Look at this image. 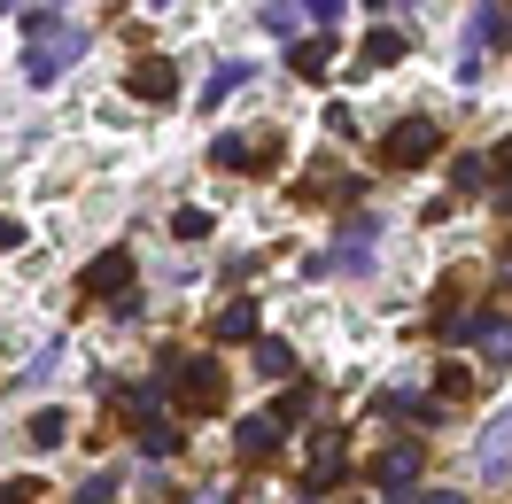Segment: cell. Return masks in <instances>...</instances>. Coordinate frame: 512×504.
<instances>
[{"instance_id":"obj_1","label":"cell","mask_w":512,"mask_h":504,"mask_svg":"<svg viewBox=\"0 0 512 504\" xmlns=\"http://www.w3.org/2000/svg\"><path fill=\"white\" fill-rule=\"evenodd\" d=\"M78 55H86V32L70 24V32H55L47 47H32V55H24V86H47V78H63Z\"/></svg>"},{"instance_id":"obj_2","label":"cell","mask_w":512,"mask_h":504,"mask_svg":"<svg viewBox=\"0 0 512 504\" xmlns=\"http://www.w3.org/2000/svg\"><path fill=\"white\" fill-rule=\"evenodd\" d=\"M381 148H388V163H396V171H412V163L435 156V125H427V117H404V125L388 132Z\"/></svg>"},{"instance_id":"obj_3","label":"cell","mask_w":512,"mask_h":504,"mask_svg":"<svg viewBox=\"0 0 512 504\" xmlns=\"http://www.w3.org/2000/svg\"><path fill=\"white\" fill-rule=\"evenodd\" d=\"M474 466L489 473V481H505V466H512V411L497 419V427H481V442H474Z\"/></svg>"},{"instance_id":"obj_4","label":"cell","mask_w":512,"mask_h":504,"mask_svg":"<svg viewBox=\"0 0 512 504\" xmlns=\"http://www.w3.org/2000/svg\"><path fill=\"white\" fill-rule=\"evenodd\" d=\"M272 156H280V140H241V132L218 140V163H225V171H272Z\"/></svg>"},{"instance_id":"obj_5","label":"cell","mask_w":512,"mask_h":504,"mask_svg":"<svg viewBox=\"0 0 512 504\" xmlns=\"http://www.w3.org/2000/svg\"><path fill=\"white\" fill-rule=\"evenodd\" d=\"M412 481H419V442H396L381 458V497H404Z\"/></svg>"},{"instance_id":"obj_6","label":"cell","mask_w":512,"mask_h":504,"mask_svg":"<svg viewBox=\"0 0 512 504\" xmlns=\"http://www.w3.org/2000/svg\"><path fill=\"white\" fill-rule=\"evenodd\" d=\"M132 94H140V101H171V94H179V70L163 63V55H148V63L132 70Z\"/></svg>"},{"instance_id":"obj_7","label":"cell","mask_w":512,"mask_h":504,"mask_svg":"<svg viewBox=\"0 0 512 504\" xmlns=\"http://www.w3.org/2000/svg\"><path fill=\"white\" fill-rule=\"evenodd\" d=\"M210 334H218V342H256V303H249V295H233V303L210 318Z\"/></svg>"},{"instance_id":"obj_8","label":"cell","mask_w":512,"mask_h":504,"mask_svg":"<svg viewBox=\"0 0 512 504\" xmlns=\"http://www.w3.org/2000/svg\"><path fill=\"white\" fill-rule=\"evenodd\" d=\"M132 280V256L125 249H109V256H94V272H86V287H94V295H117V287Z\"/></svg>"},{"instance_id":"obj_9","label":"cell","mask_w":512,"mask_h":504,"mask_svg":"<svg viewBox=\"0 0 512 504\" xmlns=\"http://www.w3.org/2000/svg\"><path fill=\"white\" fill-rule=\"evenodd\" d=\"M241 458H272V450H280V419H241Z\"/></svg>"},{"instance_id":"obj_10","label":"cell","mask_w":512,"mask_h":504,"mask_svg":"<svg viewBox=\"0 0 512 504\" xmlns=\"http://www.w3.org/2000/svg\"><path fill=\"white\" fill-rule=\"evenodd\" d=\"M256 24H264L272 39H295L303 24H311V8H256Z\"/></svg>"},{"instance_id":"obj_11","label":"cell","mask_w":512,"mask_h":504,"mask_svg":"<svg viewBox=\"0 0 512 504\" xmlns=\"http://www.w3.org/2000/svg\"><path fill=\"white\" fill-rule=\"evenodd\" d=\"M256 373H264V380H288L295 373V349L288 342H256Z\"/></svg>"},{"instance_id":"obj_12","label":"cell","mask_w":512,"mask_h":504,"mask_svg":"<svg viewBox=\"0 0 512 504\" xmlns=\"http://www.w3.org/2000/svg\"><path fill=\"white\" fill-rule=\"evenodd\" d=\"M187 404H194V411L218 404V365H187Z\"/></svg>"},{"instance_id":"obj_13","label":"cell","mask_w":512,"mask_h":504,"mask_svg":"<svg viewBox=\"0 0 512 504\" xmlns=\"http://www.w3.org/2000/svg\"><path fill=\"white\" fill-rule=\"evenodd\" d=\"M326 55H334L326 39H295V55H288V63H295V78H319V70H326Z\"/></svg>"},{"instance_id":"obj_14","label":"cell","mask_w":512,"mask_h":504,"mask_svg":"<svg viewBox=\"0 0 512 504\" xmlns=\"http://www.w3.org/2000/svg\"><path fill=\"white\" fill-rule=\"evenodd\" d=\"M233 86H249V70H241V63H225V70H218V78H210V86H202L194 101H202V109H218V101L233 94Z\"/></svg>"},{"instance_id":"obj_15","label":"cell","mask_w":512,"mask_h":504,"mask_svg":"<svg viewBox=\"0 0 512 504\" xmlns=\"http://www.w3.org/2000/svg\"><path fill=\"white\" fill-rule=\"evenodd\" d=\"M140 450H148V458H179V427H163V419H148V435H140Z\"/></svg>"},{"instance_id":"obj_16","label":"cell","mask_w":512,"mask_h":504,"mask_svg":"<svg viewBox=\"0 0 512 504\" xmlns=\"http://www.w3.org/2000/svg\"><path fill=\"white\" fill-rule=\"evenodd\" d=\"M466 334H481V349H489V357H512V326H497V318H474Z\"/></svg>"},{"instance_id":"obj_17","label":"cell","mask_w":512,"mask_h":504,"mask_svg":"<svg viewBox=\"0 0 512 504\" xmlns=\"http://www.w3.org/2000/svg\"><path fill=\"white\" fill-rule=\"evenodd\" d=\"M474 24H481V39H489V47H512V8H481Z\"/></svg>"},{"instance_id":"obj_18","label":"cell","mask_w":512,"mask_h":504,"mask_svg":"<svg viewBox=\"0 0 512 504\" xmlns=\"http://www.w3.org/2000/svg\"><path fill=\"white\" fill-rule=\"evenodd\" d=\"M16 32L47 39V32H70V24H63V16H55V8H24V16H16Z\"/></svg>"},{"instance_id":"obj_19","label":"cell","mask_w":512,"mask_h":504,"mask_svg":"<svg viewBox=\"0 0 512 504\" xmlns=\"http://www.w3.org/2000/svg\"><path fill=\"white\" fill-rule=\"evenodd\" d=\"M396 55H404V32H373V39H365V63H373V70L396 63Z\"/></svg>"},{"instance_id":"obj_20","label":"cell","mask_w":512,"mask_h":504,"mask_svg":"<svg viewBox=\"0 0 512 504\" xmlns=\"http://www.w3.org/2000/svg\"><path fill=\"white\" fill-rule=\"evenodd\" d=\"M481 179H489V163H481V156H458V163H450V187H458V194H474Z\"/></svg>"},{"instance_id":"obj_21","label":"cell","mask_w":512,"mask_h":504,"mask_svg":"<svg viewBox=\"0 0 512 504\" xmlns=\"http://www.w3.org/2000/svg\"><path fill=\"white\" fill-rule=\"evenodd\" d=\"M63 427H70L63 411H39V419H32V442H39V450H55V442H63Z\"/></svg>"},{"instance_id":"obj_22","label":"cell","mask_w":512,"mask_h":504,"mask_svg":"<svg viewBox=\"0 0 512 504\" xmlns=\"http://www.w3.org/2000/svg\"><path fill=\"white\" fill-rule=\"evenodd\" d=\"M70 504H117V473H94V481H86Z\"/></svg>"},{"instance_id":"obj_23","label":"cell","mask_w":512,"mask_h":504,"mask_svg":"<svg viewBox=\"0 0 512 504\" xmlns=\"http://www.w3.org/2000/svg\"><path fill=\"white\" fill-rule=\"evenodd\" d=\"M171 233H179V241H202V233H210V210H179V218H171Z\"/></svg>"},{"instance_id":"obj_24","label":"cell","mask_w":512,"mask_h":504,"mask_svg":"<svg viewBox=\"0 0 512 504\" xmlns=\"http://www.w3.org/2000/svg\"><path fill=\"white\" fill-rule=\"evenodd\" d=\"M194 504H233V481H210V489H202Z\"/></svg>"},{"instance_id":"obj_25","label":"cell","mask_w":512,"mask_h":504,"mask_svg":"<svg viewBox=\"0 0 512 504\" xmlns=\"http://www.w3.org/2000/svg\"><path fill=\"white\" fill-rule=\"evenodd\" d=\"M0 249H24V225L16 218H0Z\"/></svg>"},{"instance_id":"obj_26","label":"cell","mask_w":512,"mask_h":504,"mask_svg":"<svg viewBox=\"0 0 512 504\" xmlns=\"http://www.w3.org/2000/svg\"><path fill=\"white\" fill-rule=\"evenodd\" d=\"M32 497V481H0V504H24Z\"/></svg>"},{"instance_id":"obj_27","label":"cell","mask_w":512,"mask_h":504,"mask_svg":"<svg viewBox=\"0 0 512 504\" xmlns=\"http://www.w3.org/2000/svg\"><path fill=\"white\" fill-rule=\"evenodd\" d=\"M419 504H466V497H458V489H427Z\"/></svg>"},{"instance_id":"obj_28","label":"cell","mask_w":512,"mask_h":504,"mask_svg":"<svg viewBox=\"0 0 512 504\" xmlns=\"http://www.w3.org/2000/svg\"><path fill=\"white\" fill-rule=\"evenodd\" d=\"M497 163H505V179H512V140H505V148H497Z\"/></svg>"}]
</instances>
